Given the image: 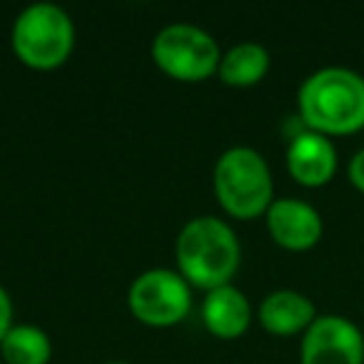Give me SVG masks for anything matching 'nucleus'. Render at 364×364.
<instances>
[{
  "label": "nucleus",
  "instance_id": "obj_11",
  "mask_svg": "<svg viewBox=\"0 0 364 364\" xmlns=\"http://www.w3.org/2000/svg\"><path fill=\"white\" fill-rule=\"evenodd\" d=\"M203 319L215 337L235 339L250 327L252 309L240 289H235L232 284H223L218 289H210L203 304Z\"/></svg>",
  "mask_w": 364,
  "mask_h": 364
},
{
  "label": "nucleus",
  "instance_id": "obj_6",
  "mask_svg": "<svg viewBox=\"0 0 364 364\" xmlns=\"http://www.w3.org/2000/svg\"><path fill=\"white\" fill-rule=\"evenodd\" d=\"M130 312L152 327H170L190 312V287L172 269H150L130 284Z\"/></svg>",
  "mask_w": 364,
  "mask_h": 364
},
{
  "label": "nucleus",
  "instance_id": "obj_15",
  "mask_svg": "<svg viewBox=\"0 0 364 364\" xmlns=\"http://www.w3.org/2000/svg\"><path fill=\"white\" fill-rule=\"evenodd\" d=\"M349 182L359 193H364V147L354 152L352 160H349Z\"/></svg>",
  "mask_w": 364,
  "mask_h": 364
},
{
  "label": "nucleus",
  "instance_id": "obj_9",
  "mask_svg": "<svg viewBox=\"0 0 364 364\" xmlns=\"http://www.w3.org/2000/svg\"><path fill=\"white\" fill-rule=\"evenodd\" d=\"M287 170L304 188H322L337 172V147L327 135L299 132L287 147Z\"/></svg>",
  "mask_w": 364,
  "mask_h": 364
},
{
  "label": "nucleus",
  "instance_id": "obj_8",
  "mask_svg": "<svg viewBox=\"0 0 364 364\" xmlns=\"http://www.w3.org/2000/svg\"><path fill=\"white\" fill-rule=\"evenodd\" d=\"M267 228L272 240L284 250L302 252L322 237V218L309 203L294 198L274 200L267 210Z\"/></svg>",
  "mask_w": 364,
  "mask_h": 364
},
{
  "label": "nucleus",
  "instance_id": "obj_10",
  "mask_svg": "<svg viewBox=\"0 0 364 364\" xmlns=\"http://www.w3.org/2000/svg\"><path fill=\"white\" fill-rule=\"evenodd\" d=\"M314 319H317V309H314L312 299L294 289H277L259 304L262 327L272 334H282V337L297 334L302 329L307 332Z\"/></svg>",
  "mask_w": 364,
  "mask_h": 364
},
{
  "label": "nucleus",
  "instance_id": "obj_7",
  "mask_svg": "<svg viewBox=\"0 0 364 364\" xmlns=\"http://www.w3.org/2000/svg\"><path fill=\"white\" fill-rule=\"evenodd\" d=\"M302 364H364V334L342 314H322L304 332Z\"/></svg>",
  "mask_w": 364,
  "mask_h": 364
},
{
  "label": "nucleus",
  "instance_id": "obj_14",
  "mask_svg": "<svg viewBox=\"0 0 364 364\" xmlns=\"http://www.w3.org/2000/svg\"><path fill=\"white\" fill-rule=\"evenodd\" d=\"M11 319H13V304H11V297H8L6 289L0 287V344H3L6 334L13 329Z\"/></svg>",
  "mask_w": 364,
  "mask_h": 364
},
{
  "label": "nucleus",
  "instance_id": "obj_13",
  "mask_svg": "<svg viewBox=\"0 0 364 364\" xmlns=\"http://www.w3.org/2000/svg\"><path fill=\"white\" fill-rule=\"evenodd\" d=\"M0 347H3V359L8 364H48L53 352L48 334L33 324L13 327Z\"/></svg>",
  "mask_w": 364,
  "mask_h": 364
},
{
  "label": "nucleus",
  "instance_id": "obj_16",
  "mask_svg": "<svg viewBox=\"0 0 364 364\" xmlns=\"http://www.w3.org/2000/svg\"><path fill=\"white\" fill-rule=\"evenodd\" d=\"M110 364H127V362H110Z\"/></svg>",
  "mask_w": 364,
  "mask_h": 364
},
{
  "label": "nucleus",
  "instance_id": "obj_2",
  "mask_svg": "<svg viewBox=\"0 0 364 364\" xmlns=\"http://www.w3.org/2000/svg\"><path fill=\"white\" fill-rule=\"evenodd\" d=\"M177 264L182 277L198 287L228 284L240 264V242L232 228L218 218L190 220L177 237Z\"/></svg>",
  "mask_w": 364,
  "mask_h": 364
},
{
  "label": "nucleus",
  "instance_id": "obj_12",
  "mask_svg": "<svg viewBox=\"0 0 364 364\" xmlns=\"http://www.w3.org/2000/svg\"><path fill=\"white\" fill-rule=\"evenodd\" d=\"M269 68V53L259 43H240L220 63V77L228 85L247 87L264 77Z\"/></svg>",
  "mask_w": 364,
  "mask_h": 364
},
{
  "label": "nucleus",
  "instance_id": "obj_3",
  "mask_svg": "<svg viewBox=\"0 0 364 364\" xmlns=\"http://www.w3.org/2000/svg\"><path fill=\"white\" fill-rule=\"evenodd\" d=\"M215 193L232 218L252 220L267 213L272 200V175L264 157L252 147H232L215 167Z\"/></svg>",
  "mask_w": 364,
  "mask_h": 364
},
{
  "label": "nucleus",
  "instance_id": "obj_1",
  "mask_svg": "<svg viewBox=\"0 0 364 364\" xmlns=\"http://www.w3.org/2000/svg\"><path fill=\"white\" fill-rule=\"evenodd\" d=\"M299 117L319 135H352L364 127V75L349 68H322L302 82Z\"/></svg>",
  "mask_w": 364,
  "mask_h": 364
},
{
  "label": "nucleus",
  "instance_id": "obj_4",
  "mask_svg": "<svg viewBox=\"0 0 364 364\" xmlns=\"http://www.w3.org/2000/svg\"><path fill=\"white\" fill-rule=\"evenodd\" d=\"M75 43V28L68 13L53 3L28 6L13 26V50L26 65L50 70L68 60Z\"/></svg>",
  "mask_w": 364,
  "mask_h": 364
},
{
  "label": "nucleus",
  "instance_id": "obj_5",
  "mask_svg": "<svg viewBox=\"0 0 364 364\" xmlns=\"http://www.w3.org/2000/svg\"><path fill=\"white\" fill-rule=\"evenodd\" d=\"M152 58L167 75L188 82L205 80L223 63L218 41L203 28L188 23L162 28L152 41Z\"/></svg>",
  "mask_w": 364,
  "mask_h": 364
}]
</instances>
